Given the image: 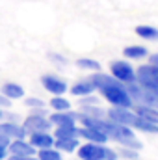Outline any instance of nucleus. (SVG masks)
Segmentation results:
<instances>
[{
    "label": "nucleus",
    "instance_id": "423d86ee",
    "mask_svg": "<svg viewBox=\"0 0 158 160\" xmlns=\"http://www.w3.org/2000/svg\"><path fill=\"white\" fill-rule=\"evenodd\" d=\"M136 80H138L141 86L158 91V65H153V63L141 65V67L136 71Z\"/></svg>",
    "mask_w": 158,
    "mask_h": 160
},
{
    "label": "nucleus",
    "instance_id": "39448f33",
    "mask_svg": "<svg viewBox=\"0 0 158 160\" xmlns=\"http://www.w3.org/2000/svg\"><path fill=\"white\" fill-rule=\"evenodd\" d=\"M110 71H112V77L117 78L123 84H132L136 82V71L134 67H130V63L123 62V60H116L110 63Z\"/></svg>",
    "mask_w": 158,
    "mask_h": 160
},
{
    "label": "nucleus",
    "instance_id": "7c9ffc66",
    "mask_svg": "<svg viewBox=\"0 0 158 160\" xmlns=\"http://www.w3.org/2000/svg\"><path fill=\"white\" fill-rule=\"evenodd\" d=\"M50 58H52V60H56V62H62V63H65V58H63V56H56V54H50Z\"/></svg>",
    "mask_w": 158,
    "mask_h": 160
},
{
    "label": "nucleus",
    "instance_id": "5701e85b",
    "mask_svg": "<svg viewBox=\"0 0 158 160\" xmlns=\"http://www.w3.org/2000/svg\"><path fill=\"white\" fill-rule=\"evenodd\" d=\"M37 158L39 160H62V155H60V151H54L52 147H48V149H39Z\"/></svg>",
    "mask_w": 158,
    "mask_h": 160
},
{
    "label": "nucleus",
    "instance_id": "4468645a",
    "mask_svg": "<svg viewBox=\"0 0 158 160\" xmlns=\"http://www.w3.org/2000/svg\"><path fill=\"white\" fill-rule=\"evenodd\" d=\"M95 89H97L95 82H93L91 78H86V80L77 82V84L71 88V93H73L75 97H86V95H91Z\"/></svg>",
    "mask_w": 158,
    "mask_h": 160
},
{
    "label": "nucleus",
    "instance_id": "c756f323",
    "mask_svg": "<svg viewBox=\"0 0 158 160\" xmlns=\"http://www.w3.org/2000/svg\"><path fill=\"white\" fill-rule=\"evenodd\" d=\"M149 63L158 65V54H151V56H149Z\"/></svg>",
    "mask_w": 158,
    "mask_h": 160
},
{
    "label": "nucleus",
    "instance_id": "c85d7f7f",
    "mask_svg": "<svg viewBox=\"0 0 158 160\" xmlns=\"http://www.w3.org/2000/svg\"><path fill=\"white\" fill-rule=\"evenodd\" d=\"M9 160H39L36 155H32V157H19V155H13Z\"/></svg>",
    "mask_w": 158,
    "mask_h": 160
},
{
    "label": "nucleus",
    "instance_id": "4be33fe9",
    "mask_svg": "<svg viewBox=\"0 0 158 160\" xmlns=\"http://www.w3.org/2000/svg\"><path fill=\"white\" fill-rule=\"evenodd\" d=\"M77 67H80V69H86V71H99L101 69V63L97 62V60H89V58H80V60H77Z\"/></svg>",
    "mask_w": 158,
    "mask_h": 160
},
{
    "label": "nucleus",
    "instance_id": "2f4dec72",
    "mask_svg": "<svg viewBox=\"0 0 158 160\" xmlns=\"http://www.w3.org/2000/svg\"><path fill=\"white\" fill-rule=\"evenodd\" d=\"M6 157H7V149L6 147H0V160H4Z\"/></svg>",
    "mask_w": 158,
    "mask_h": 160
},
{
    "label": "nucleus",
    "instance_id": "ddd939ff",
    "mask_svg": "<svg viewBox=\"0 0 158 160\" xmlns=\"http://www.w3.org/2000/svg\"><path fill=\"white\" fill-rule=\"evenodd\" d=\"M30 143L36 149H48L54 145V138L48 132H32L30 134Z\"/></svg>",
    "mask_w": 158,
    "mask_h": 160
},
{
    "label": "nucleus",
    "instance_id": "bb28decb",
    "mask_svg": "<svg viewBox=\"0 0 158 160\" xmlns=\"http://www.w3.org/2000/svg\"><path fill=\"white\" fill-rule=\"evenodd\" d=\"M11 106V99H7L4 93L0 95V108H9Z\"/></svg>",
    "mask_w": 158,
    "mask_h": 160
},
{
    "label": "nucleus",
    "instance_id": "aec40b11",
    "mask_svg": "<svg viewBox=\"0 0 158 160\" xmlns=\"http://www.w3.org/2000/svg\"><path fill=\"white\" fill-rule=\"evenodd\" d=\"M56 138H80V128L75 125L56 127Z\"/></svg>",
    "mask_w": 158,
    "mask_h": 160
},
{
    "label": "nucleus",
    "instance_id": "a878e982",
    "mask_svg": "<svg viewBox=\"0 0 158 160\" xmlns=\"http://www.w3.org/2000/svg\"><path fill=\"white\" fill-rule=\"evenodd\" d=\"M80 104H82V106H91V104H99V101H97V99H93V97H89V99H87V95H86V97H82Z\"/></svg>",
    "mask_w": 158,
    "mask_h": 160
},
{
    "label": "nucleus",
    "instance_id": "a211bd4d",
    "mask_svg": "<svg viewBox=\"0 0 158 160\" xmlns=\"http://www.w3.org/2000/svg\"><path fill=\"white\" fill-rule=\"evenodd\" d=\"M2 93L7 97V99H22L24 97V89L22 86L15 84V82H6L2 86Z\"/></svg>",
    "mask_w": 158,
    "mask_h": 160
},
{
    "label": "nucleus",
    "instance_id": "6ab92c4d",
    "mask_svg": "<svg viewBox=\"0 0 158 160\" xmlns=\"http://www.w3.org/2000/svg\"><path fill=\"white\" fill-rule=\"evenodd\" d=\"M136 34H138V38H141V39H149V41L158 39V28L149 26V24H140V26H136Z\"/></svg>",
    "mask_w": 158,
    "mask_h": 160
},
{
    "label": "nucleus",
    "instance_id": "2eb2a0df",
    "mask_svg": "<svg viewBox=\"0 0 158 160\" xmlns=\"http://www.w3.org/2000/svg\"><path fill=\"white\" fill-rule=\"evenodd\" d=\"M134 112L138 116H141L143 119H147L149 123L158 125V108L147 106V104H134Z\"/></svg>",
    "mask_w": 158,
    "mask_h": 160
},
{
    "label": "nucleus",
    "instance_id": "b1692460",
    "mask_svg": "<svg viewBox=\"0 0 158 160\" xmlns=\"http://www.w3.org/2000/svg\"><path fill=\"white\" fill-rule=\"evenodd\" d=\"M117 155L125 157L126 160H136V158H138V149H132V147H123V145H121V149H119Z\"/></svg>",
    "mask_w": 158,
    "mask_h": 160
},
{
    "label": "nucleus",
    "instance_id": "dca6fc26",
    "mask_svg": "<svg viewBox=\"0 0 158 160\" xmlns=\"http://www.w3.org/2000/svg\"><path fill=\"white\" fill-rule=\"evenodd\" d=\"M78 138H56L54 140V147L58 151H65V153H75V149H78Z\"/></svg>",
    "mask_w": 158,
    "mask_h": 160
},
{
    "label": "nucleus",
    "instance_id": "cd10ccee",
    "mask_svg": "<svg viewBox=\"0 0 158 160\" xmlns=\"http://www.w3.org/2000/svg\"><path fill=\"white\" fill-rule=\"evenodd\" d=\"M9 142H11V140H9L7 136H4V134L0 132V147H6V149H7V145H9Z\"/></svg>",
    "mask_w": 158,
    "mask_h": 160
},
{
    "label": "nucleus",
    "instance_id": "f257e3e1",
    "mask_svg": "<svg viewBox=\"0 0 158 160\" xmlns=\"http://www.w3.org/2000/svg\"><path fill=\"white\" fill-rule=\"evenodd\" d=\"M91 80L95 82L97 89L101 91V95L112 104V106H119V108H132V97L126 89V86L117 78H114L112 75H104V73H95Z\"/></svg>",
    "mask_w": 158,
    "mask_h": 160
},
{
    "label": "nucleus",
    "instance_id": "f03ea898",
    "mask_svg": "<svg viewBox=\"0 0 158 160\" xmlns=\"http://www.w3.org/2000/svg\"><path fill=\"white\" fill-rule=\"evenodd\" d=\"M106 116H108V119L116 121V123H121V125H126V127H130L134 130H141V132H147V134H158V125L149 123L147 119H143L141 116H138L130 108L114 106V108L106 110Z\"/></svg>",
    "mask_w": 158,
    "mask_h": 160
},
{
    "label": "nucleus",
    "instance_id": "7ed1b4c3",
    "mask_svg": "<svg viewBox=\"0 0 158 160\" xmlns=\"http://www.w3.org/2000/svg\"><path fill=\"white\" fill-rule=\"evenodd\" d=\"M78 158L80 160H117L119 155L106 147L104 143H93V142H87L84 145H78Z\"/></svg>",
    "mask_w": 158,
    "mask_h": 160
},
{
    "label": "nucleus",
    "instance_id": "20e7f679",
    "mask_svg": "<svg viewBox=\"0 0 158 160\" xmlns=\"http://www.w3.org/2000/svg\"><path fill=\"white\" fill-rule=\"evenodd\" d=\"M125 86H126V89H128L134 104H147V106L158 108V91L156 89L145 88L138 80L132 82V84H125Z\"/></svg>",
    "mask_w": 158,
    "mask_h": 160
},
{
    "label": "nucleus",
    "instance_id": "412c9836",
    "mask_svg": "<svg viewBox=\"0 0 158 160\" xmlns=\"http://www.w3.org/2000/svg\"><path fill=\"white\" fill-rule=\"evenodd\" d=\"M50 106L54 108V112H65V110H71V102L67 99H63L62 95H54L50 99Z\"/></svg>",
    "mask_w": 158,
    "mask_h": 160
},
{
    "label": "nucleus",
    "instance_id": "6e6552de",
    "mask_svg": "<svg viewBox=\"0 0 158 160\" xmlns=\"http://www.w3.org/2000/svg\"><path fill=\"white\" fill-rule=\"evenodd\" d=\"M41 84H43V88H45L48 93H52V95H63V93L67 91V84L62 78L54 77V75H45V77H41Z\"/></svg>",
    "mask_w": 158,
    "mask_h": 160
},
{
    "label": "nucleus",
    "instance_id": "f8f14e48",
    "mask_svg": "<svg viewBox=\"0 0 158 160\" xmlns=\"http://www.w3.org/2000/svg\"><path fill=\"white\" fill-rule=\"evenodd\" d=\"M48 119H50V123H52L54 127H62V125H75V123L78 121V114L69 112V110H65V112H54Z\"/></svg>",
    "mask_w": 158,
    "mask_h": 160
},
{
    "label": "nucleus",
    "instance_id": "f3484780",
    "mask_svg": "<svg viewBox=\"0 0 158 160\" xmlns=\"http://www.w3.org/2000/svg\"><path fill=\"white\" fill-rule=\"evenodd\" d=\"M123 54L128 58V60H141L145 56H149V50L141 45H130V47H125L123 48Z\"/></svg>",
    "mask_w": 158,
    "mask_h": 160
},
{
    "label": "nucleus",
    "instance_id": "9d476101",
    "mask_svg": "<svg viewBox=\"0 0 158 160\" xmlns=\"http://www.w3.org/2000/svg\"><path fill=\"white\" fill-rule=\"evenodd\" d=\"M0 132L4 136H7L9 140H17V138H24L26 136V128L22 125H17V123H0Z\"/></svg>",
    "mask_w": 158,
    "mask_h": 160
},
{
    "label": "nucleus",
    "instance_id": "393cba45",
    "mask_svg": "<svg viewBox=\"0 0 158 160\" xmlns=\"http://www.w3.org/2000/svg\"><path fill=\"white\" fill-rule=\"evenodd\" d=\"M24 102H26V106H32V108H43V106H45V102H43L41 99H34V97L24 99Z\"/></svg>",
    "mask_w": 158,
    "mask_h": 160
},
{
    "label": "nucleus",
    "instance_id": "473e14b6",
    "mask_svg": "<svg viewBox=\"0 0 158 160\" xmlns=\"http://www.w3.org/2000/svg\"><path fill=\"white\" fill-rule=\"evenodd\" d=\"M2 116H4V112H2V108H0V121H2Z\"/></svg>",
    "mask_w": 158,
    "mask_h": 160
},
{
    "label": "nucleus",
    "instance_id": "0eeeda50",
    "mask_svg": "<svg viewBox=\"0 0 158 160\" xmlns=\"http://www.w3.org/2000/svg\"><path fill=\"white\" fill-rule=\"evenodd\" d=\"M22 127L26 128V132H48L50 130V127H52V123L48 118H45V116H41V114H32V116H28L24 123H22Z\"/></svg>",
    "mask_w": 158,
    "mask_h": 160
},
{
    "label": "nucleus",
    "instance_id": "1a4fd4ad",
    "mask_svg": "<svg viewBox=\"0 0 158 160\" xmlns=\"http://www.w3.org/2000/svg\"><path fill=\"white\" fill-rule=\"evenodd\" d=\"M7 151L11 155H19V157H32V155H36V147L30 142H24V138L11 140L9 145H7Z\"/></svg>",
    "mask_w": 158,
    "mask_h": 160
},
{
    "label": "nucleus",
    "instance_id": "9b49d317",
    "mask_svg": "<svg viewBox=\"0 0 158 160\" xmlns=\"http://www.w3.org/2000/svg\"><path fill=\"white\" fill-rule=\"evenodd\" d=\"M80 138H84L86 142H93V143H104L108 140V136L102 130L95 128V127H82L80 128Z\"/></svg>",
    "mask_w": 158,
    "mask_h": 160
}]
</instances>
